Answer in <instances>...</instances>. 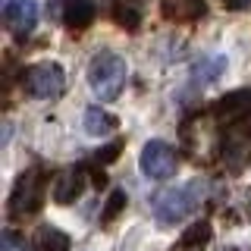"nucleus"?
I'll use <instances>...</instances> for the list:
<instances>
[{"label":"nucleus","mask_w":251,"mask_h":251,"mask_svg":"<svg viewBox=\"0 0 251 251\" xmlns=\"http://www.w3.org/2000/svg\"><path fill=\"white\" fill-rule=\"evenodd\" d=\"M223 69H226V57H201L192 69V85L204 88V85H210L214 78L223 75Z\"/></svg>","instance_id":"obj_12"},{"label":"nucleus","mask_w":251,"mask_h":251,"mask_svg":"<svg viewBox=\"0 0 251 251\" xmlns=\"http://www.w3.org/2000/svg\"><path fill=\"white\" fill-rule=\"evenodd\" d=\"M98 16V6L94 0H63V22L66 28H88Z\"/></svg>","instance_id":"obj_9"},{"label":"nucleus","mask_w":251,"mask_h":251,"mask_svg":"<svg viewBox=\"0 0 251 251\" xmlns=\"http://www.w3.org/2000/svg\"><path fill=\"white\" fill-rule=\"evenodd\" d=\"M0 251H28V242L22 239L19 232L6 229V232H3V239H0Z\"/></svg>","instance_id":"obj_16"},{"label":"nucleus","mask_w":251,"mask_h":251,"mask_svg":"<svg viewBox=\"0 0 251 251\" xmlns=\"http://www.w3.org/2000/svg\"><path fill=\"white\" fill-rule=\"evenodd\" d=\"M82 123H85V132L94 135V138H104V135H110V132L116 129V116L107 113L104 107H88Z\"/></svg>","instance_id":"obj_11"},{"label":"nucleus","mask_w":251,"mask_h":251,"mask_svg":"<svg viewBox=\"0 0 251 251\" xmlns=\"http://www.w3.org/2000/svg\"><path fill=\"white\" fill-rule=\"evenodd\" d=\"M129 78V66L120 53L113 50H98L88 63V85L98 94V100H116L126 88Z\"/></svg>","instance_id":"obj_1"},{"label":"nucleus","mask_w":251,"mask_h":251,"mask_svg":"<svg viewBox=\"0 0 251 251\" xmlns=\"http://www.w3.org/2000/svg\"><path fill=\"white\" fill-rule=\"evenodd\" d=\"M210 116H214L220 126H235V123L251 120V91L248 88H239V91L223 94L220 100H214Z\"/></svg>","instance_id":"obj_6"},{"label":"nucleus","mask_w":251,"mask_h":251,"mask_svg":"<svg viewBox=\"0 0 251 251\" xmlns=\"http://www.w3.org/2000/svg\"><path fill=\"white\" fill-rule=\"evenodd\" d=\"M220 3H223L226 10L239 13V10H248V6H251V0H220Z\"/></svg>","instance_id":"obj_18"},{"label":"nucleus","mask_w":251,"mask_h":251,"mask_svg":"<svg viewBox=\"0 0 251 251\" xmlns=\"http://www.w3.org/2000/svg\"><path fill=\"white\" fill-rule=\"evenodd\" d=\"M126 192L123 188H116V192H110V198H107V204H104V210H100V226H110L116 217L126 210Z\"/></svg>","instance_id":"obj_15"},{"label":"nucleus","mask_w":251,"mask_h":251,"mask_svg":"<svg viewBox=\"0 0 251 251\" xmlns=\"http://www.w3.org/2000/svg\"><path fill=\"white\" fill-rule=\"evenodd\" d=\"M201 195H204L201 179L198 182H185V185L167 188V192H160L154 198V217L160 220V223H167V226L170 223H182L192 210H198Z\"/></svg>","instance_id":"obj_2"},{"label":"nucleus","mask_w":251,"mask_h":251,"mask_svg":"<svg viewBox=\"0 0 251 251\" xmlns=\"http://www.w3.org/2000/svg\"><path fill=\"white\" fill-rule=\"evenodd\" d=\"M113 19L120 22L123 28L135 31L141 25V3L138 0H116L113 3Z\"/></svg>","instance_id":"obj_14"},{"label":"nucleus","mask_w":251,"mask_h":251,"mask_svg":"<svg viewBox=\"0 0 251 251\" xmlns=\"http://www.w3.org/2000/svg\"><path fill=\"white\" fill-rule=\"evenodd\" d=\"M120 141H116V145H110V148H104V154H98V163H110V160H116V157H120Z\"/></svg>","instance_id":"obj_17"},{"label":"nucleus","mask_w":251,"mask_h":251,"mask_svg":"<svg viewBox=\"0 0 251 251\" xmlns=\"http://www.w3.org/2000/svg\"><path fill=\"white\" fill-rule=\"evenodd\" d=\"M138 167H141V173H145L148 179H157V182H160V179H170L173 173H176L179 157H176V151H173L167 141L154 138V141H148V145L141 148Z\"/></svg>","instance_id":"obj_5"},{"label":"nucleus","mask_w":251,"mask_h":251,"mask_svg":"<svg viewBox=\"0 0 251 251\" xmlns=\"http://www.w3.org/2000/svg\"><path fill=\"white\" fill-rule=\"evenodd\" d=\"M44 188H47L44 170L41 167L25 170L19 179H16V185L10 192V217L13 220H25L31 214H38L41 204H44Z\"/></svg>","instance_id":"obj_3"},{"label":"nucleus","mask_w":251,"mask_h":251,"mask_svg":"<svg viewBox=\"0 0 251 251\" xmlns=\"http://www.w3.org/2000/svg\"><path fill=\"white\" fill-rule=\"evenodd\" d=\"M69 235L66 232H60L57 226H41V229L35 232V251H69Z\"/></svg>","instance_id":"obj_13"},{"label":"nucleus","mask_w":251,"mask_h":251,"mask_svg":"<svg viewBox=\"0 0 251 251\" xmlns=\"http://www.w3.org/2000/svg\"><path fill=\"white\" fill-rule=\"evenodd\" d=\"M22 88L35 100L60 98L63 88H66V73H63L60 63H35L22 73Z\"/></svg>","instance_id":"obj_4"},{"label":"nucleus","mask_w":251,"mask_h":251,"mask_svg":"<svg viewBox=\"0 0 251 251\" xmlns=\"http://www.w3.org/2000/svg\"><path fill=\"white\" fill-rule=\"evenodd\" d=\"M210 235H214V229H210L207 220L192 223L182 235H179V242L173 245V251H204V248L210 245Z\"/></svg>","instance_id":"obj_10"},{"label":"nucleus","mask_w":251,"mask_h":251,"mask_svg":"<svg viewBox=\"0 0 251 251\" xmlns=\"http://www.w3.org/2000/svg\"><path fill=\"white\" fill-rule=\"evenodd\" d=\"M85 192V170H66L57 176V185H53V201L57 204H73L78 195Z\"/></svg>","instance_id":"obj_8"},{"label":"nucleus","mask_w":251,"mask_h":251,"mask_svg":"<svg viewBox=\"0 0 251 251\" xmlns=\"http://www.w3.org/2000/svg\"><path fill=\"white\" fill-rule=\"evenodd\" d=\"M3 22L13 38H28L38 25V3L35 0H3Z\"/></svg>","instance_id":"obj_7"}]
</instances>
